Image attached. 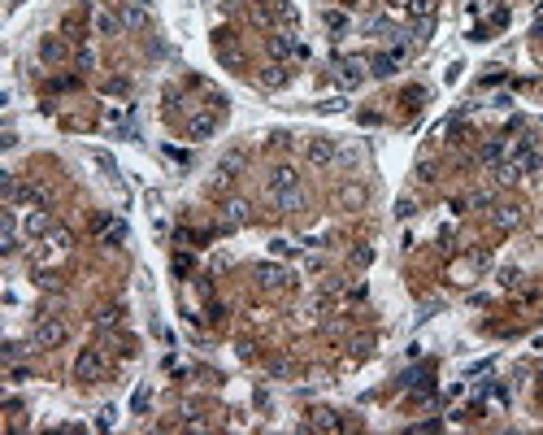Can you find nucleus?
Returning <instances> with one entry per match:
<instances>
[{
    "instance_id": "obj_1",
    "label": "nucleus",
    "mask_w": 543,
    "mask_h": 435,
    "mask_svg": "<svg viewBox=\"0 0 543 435\" xmlns=\"http://www.w3.org/2000/svg\"><path fill=\"white\" fill-rule=\"evenodd\" d=\"M74 379L78 383H96V379H105V352L101 348H83L74 357Z\"/></svg>"
},
{
    "instance_id": "obj_2",
    "label": "nucleus",
    "mask_w": 543,
    "mask_h": 435,
    "mask_svg": "<svg viewBox=\"0 0 543 435\" xmlns=\"http://www.w3.org/2000/svg\"><path fill=\"white\" fill-rule=\"evenodd\" d=\"M65 335H70V327H65L61 318H44L35 327V335H31V348H61Z\"/></svg>"
},
{
    "instance_id": "obj_3",
    "label": "nucleus",
    "mask_w": 543,
    "mask_h": 435,
    "mask_svg": "<svg viewBox=\"0 0 543 435\" xmlns=\"http://www.w3.org/2000/svg\"><path fill=\"white\" fill-rule=\"evenodd\" d=\"M243 161H248V157H243V148H230V153L218 161V174H213V191H226L230 183H235L239 174H243Z\"/></svg>"
},
{
    "instance_id": "obj_4",
    "label": "nucleus",
    "mask_w": 543,
    "mask_h": 435,
    "mask_svg": "<svg viewBox=\"0 0 543 435\" xmlns=\"http://www.w3.org/2000/svg\"><path fill=\"white\" fill-rule=\"evenodd\" d=\"M304 157H309V166H335L339 161V144L331 135H313L304 144Z\"/></svg>"
},
{
    "instance_id": "obj_5",
    "label": "nucleus",
    "mask_w": 543,
    "mask_h": 435,
    "mask_svg": "<svg viewBox=\"0 0 543 435\" xmlns=\"http://www.w3.org/2000/svg\"><path fill=\"white\" fill-rule=\"evenodd\" d=\"M252 279L266 287V292H283V287H291V275L283 266H274V262H261L257 270H252Z\"/></svg>"
},
{
    "instance_id": "obj_6",
    "label": "nucleus",
    "mask_w": 543,
    "mask_h": 435,
    "mask_svg": "<svg viewBox=\"0 0 543 435\" xmlns=\"http://www.w3.org/2000/svg\"><path fill=\"white\" fill-rule=\"evenodd\" d=\"M365 61H361V57H339L335 61V78H339V83L343 87H361V83H365Z\"/></svg>"
},
{
    "instance_id": "obj_7",
    "label": "nucleus",
    "mask_w": 543,
    "mask_h": 435,
    "mask_svg": "<svg viewBox=\"0 0 543 435\" xmlns=\"http://www.w3.org/2000/svg\"><path fill=\"white\" fill-rule=\"evenodd\" d=\"M400 61H404V44H396L391 53H378V57H370V74L374 78H391L400 70Z\"/></svg>"
},
{
    "instance_id": "obj_8",
    "label": "nucleus",
    "mask_w": 543,
    "mask_h": 435,
    "mask_svg": "<svg viewBox=\"0 0 543 435\" xmlns=\"http://www.w3.org/2000/svg\"><path fill=\"white\" fill-rule=\"evenodd\" d=\"M248 218H252V205H248V201H226V205H222V231L248 227Z\"/></svg>"
},
{
    "instance_id": "obj_9",
    "label": "nucleus",
    "mask_w": 543,
    "mask_h": 435,
    "mask_svg": "<svg viewBox=\"0 0 543 435\" xmlns=\"http://www.w3.org/2000/svg\"><path fill=\"white\" fill-rule=\"evenodd\" d=\"M513 161H517V170H522V174H539V170H543V153H539V144H535L531 135L522 139V148H517Z\"/></svg>"
},
{
    "instance_id": "obj_10",
    "label": "nucleus",
    "mask_w": 543,
    "mask_h": 435,
    "mask_svg": "<svg viewBox=\"0 0 543 435\" xmlns=\"http://www.w3.org/2000/svg\"><path fill=\"white\" fill-rule=\"evenodd\" d=\"M213 48H218V57L226 61L230 70L243 66V53H239V44H235V35H230V31H218V35H213Z\"/></svg>"
},
{
    "instance_id": "obj_11",
    "label": "nucleus",
    "mask_w": 543,
    "mask_h": 435,
    "mask_svg": "<svg viewBox=\"0 0 543 435\" xmlns=\"http://www.w3.org/2000/svg\"><path fill=\"white\" fill-rule=\"evenodd\" d=\"M266 187H270V196H278V191H291V187H300V174H295V166H274L270 179H266Z\"/></svg>"
},
{
    "instance_id": "obj_12",
    "label": "nucleus",
    "mask_w": 543,
    "mask_h": 435,
    "mask_svg": "<svg viewBox=\"0 0 543 435\" xmlns=\"http://www.w3.org/2000/svg\"><path fill=\"white\" fill-rule=\"evenodd\" d=\"M491 222H496L500 231H517L522 222H526V209L522 205H496V209H491Z\"/></svg>"
},
{
    "instance_id": "obj_13",
    "label": "nucleus",
    "mask_w": 543,
    "mask_h": 435,
    "mask_svg": "<svg viewBox=\"0 0 543 435\" xmlns=\"http://www.w3.org/2000/svg\"><path fill=\"white\" fill-rule=\"evenodd\" d=\"M40 61H44V66H61V61H65V40L61 35H44L40 40Z\"/></svg>"
},
{
    "instance_id": "obj_14",
    "label": "nucleus",
    "mask_w": 543,
    "mask_h": 435,
    "mask_svg": "<svg viewBox=\"0 0 543 435\" xmlns=\"http://www.w3.org/2000/svg\"><path fill=\"white\" fill-rule=\"evenodd\" d=\"M218 131V114H187V135L191 139H209Z\"/></svg>"
},
{
    "instance_id": "obj_15",
    "label": "nucleus",
    "mask_w": 543,
    "mask_h": 435,
    "mask_svg": "<svg viewBox=\"0 0 543 435\" xmlns=\"http://www.w3.org/2000/svg\"><path fill=\"white\" fill-rule=\"evenodd\" d=\"M118 5H122V26H130V31L148 26V9L139 5V0H118Z\"/></svg>"
},
{
    "instance_id": "obj_16",
    "label": "nucleus",
    "mask_w": 543,
    "mask_h": 435,
    "mask_svg": "<svg viewBox=\"0 0 543 435\" xmlns=\"http://www.w3.org/2000/svg\"><path fill=\"white\" fill-rule=\"evenodd\" d=\"M266 48H270V57H274V61H283V57H291L300 44H295V40L287 35V31H274V35L266 40Z\"/></svg>"
},
{
    "instance_id": "obj_17",
    "label": "nucleus",
    "mask_w": 543,
    "mask_h": 435,
    "mask_svg": "<svg viewBox=\"0 0 543 435\" xmlns=\"http://www.w3.org/2000/svg\"><path fill=\"white\" fill-rule=\"evenodd\" d=\"M274 205L283 209V214H300V209L309 205V196H304V187H291V191H278Z\"/></svg>"
},
{
    "instance_id": "obj_18",
    "label": "nucleus",
    "mask_w": 543,
    "mask_h": 435,
    "mask_svg": "<svg viewBox=\"0 0 543 435\" xmlns=\"http://www.w3.org/2000/svg\"><path fill=\"white\" fill-rule=\"evenodd\" d=\"M18 248V222H13V214L5 209L0 214V253H13Z\"/></svg>"
},
{
    "instance_id": "obj_19",
    "label": "nucleus",
    "mask_w": 543,
    "mask_h": 435,
    "mask_svg": "<svg viewBox=\"0 0 543 435\" xmlns=\"http://www.w3.org/2000/svg\"><path fill=\"white\" fill-rule=\"evenodd\" d=\"M53 231V218L44 214V209H31V218H26V235L31 239H40V235H48Z\"/></svg>"
},
{
    "instance_id": "obj_20",
    "label": "nucleus",
    "mask_w": 543,
    "mask_h": 435,
    "mask_svg": "<svg viewBox=\"0 0 543 435\" xmlns=\"http://www.w3.org/2000/svg\"><path fill=\"white\" fill-rule=\"evenodd\" d=\"M101 239H105V244H122V239H126V222L122 218L101 222Z\"/></svg>"
},
{
    "instance_id": "obj_21",
    "label": "nucleus",
    "mask_w": 543,
    "mask_h": 435,
    "mask_svg": "<svg viewBox=\"0 0 543 435\" xmlns=\"http://www.w3.org/2000/svg\"><path fill=\"white\" fill-rule=\"evenodd\" d=\"M261 83H266V87H283L287 83V66H283V61H270V66L261 70Z\"/></svg>"
},
{
    "instance_id": "obj_22",
    "label": "nucleus",
    "mask_w": 543,
    "mask_h": 435,
    "mask_svg": "<svg viewBox=\"0 0 543 435\" xmlns=\"http://www.w3.org/2000/svg\"><path fill=\"white\" fill-rule=\"evenodd\" d=\"M309 418H313L309 427H318V431H339V427H343V423H339V413H331V409H313Z\"/></svg>"
},
{
    "instance_id": "obj_23",
    "label": "nucleus",
    "mask_w": 543,
    "mask_h": 435,
    "mask_svg": "<svg viewBox=\"0 0 543 435\" xmlns=\"http://www.w3.org/2000/svg\"><path fill=\"white\" fill-rule=\"evenodd\" d=\"M270 5H274V18L283 22V26H295V22H300V13H295L291 0H270Z\"/></svg>"
},
{
    "instance_id": "obj_24",
    "label": "nucleus",
    "mask_w": 543,
    "mask_h": 435,
    "mask_svg": "<svg viewBox=\"0 0 543 435\" xmlns=\"http://www.w3.org/2000/svg\"><path fill=\"white\" fill-rule=\"evenodd\" d=\"M122 31V18H113V13H96V35H118Z\"/></svg>"
},
{
    "instance_id": "obj_25",
    "label": "nucleus",
    "mask_w": 543,
    "mask_h": 435,
    "mask_svg": "<svg viewBox=\"0 0 543 435\" xmlns=\"http://www.w3.org/2000/svg\"><path fill=\"white\" fill-rule=\"evenodd\" d=\"M504 161V139H487L483 144V166H500Z\"/></svg>"
},
{
    "instance_id": "obj_26",
    "label": "nucleus",
    "mask_w": 543,
    "mask_h": 435,
    "mask_svg": "<svg viewBox=\"0 0 543 435\" xmlns=\"http://www.w3.org/2000/svg\"><path fill=\"white\" fill-rule=\"evenodd\" d=\"M339 205H343V209H361V205H365V187H356V183L343 187V191H339Z\"/></svg>"
},
{
    "instance_id": "obj_27",
    "label": "nucleus",
    "mask_w": 543,
    "mask_h": 435,
    "mask_svg": "<svg viewBox=\"0 0 543 435\" xmlns=\"http://www.w3.org/2000/svg\"><path fill=\"white\" fill-rule=\"evenodd\" d=\"M74 66H78V70H96V53H92L87 44H83V48H78V53H74Z\"/></svg>"
},
{
    "instance_id": "obj_28",
    "label": "nucleus",
    "mask_w": 543,
    "mask_h": 435,
    "mask_svg": "<svg viewBox=\"0 0 543 435\" xmlns=\"http://www.w3.org/2000/svg\"><path fill=\"white\" fill-rule=\"evenodd\" d=\"M408 13H413V18H431V13H435V0H408Z\"/></svg>"
},
{
    "instance_id": "obj_29",
    "label": "nucleus",
    "mask_w": 543,
    "mask_h": 435,
    "mask_svg": "<svg viewBox=\"0 0 543 435\" xmlns=\"http://www.w3.org/2000/svg\"><path fill=\"white\" fill-rule=\"evenodd\" d=\"M270 253H274V257H295V253H300V244H291V239H274Z\"/></svg>"
},
{
    "instance_id": "obj_30",
    "label": "nucleus",
    "mask_w": 543,
    "mask_h": 435,
    "mask_svg": "<svg viewBox=\"0 0 543 435\" xmlns=\"http://www.w3.org/2000/svg\"><path fill=\"white\" fill-rule=\"evenodd\" d=\"M118 318H122V309H101L96 314V327H118Z\"/></svg>"
},
{
    "instance_id": "obj_31",
    "label": "nucleus",
    "mask_w": 543,
    "mask_h": 435,
    "mask_svg": "<svg viewBox=\"0 0 543 435\" xmlns=\"http://www.w3.org/2000/svg\"><path fill=\"white\" fill-rule=\"evenodd\" d=\"M370 262H374V248H365V244L352 248V266H370Z\"/></svg>"
},
{
    "instance_id": "obj_32",
    "label": "nucleus",
    "mask_w": 543,
    "mask_h": 435,
    "mask_svg": "<svg viewBox=\"0 0 543 435\" xmlns=\"http://www.w3.org/2000/svg\"><path fill=\"white\" fill-rule=\"evenodd\" d=\"M426 101V87H408L404 92V105H422Z\"/></svg>"
},
{
    "instance_id": "obj_33",
    "label": "nucleus",
    "mask_w": 543,
    "mask_h": 435,
    "mask_svg": "<svg viewBox=\"0 0 543 435\" xmlns=\"http://www.w3.org/2000/svg\"><path fill=\"white\" fill-rule=\"evenodd\" d=\"M500 283H504V287H517V283H522V275H517L513 266H508V270H500Z\"/></svg>"
},
{
    "instance_id": "obj_34",
    "label": "nucleus",
    "mask_w": 543,
    "mask_h": 435,
    "mask_svg": "<svg viewBox=\"0 0 543 435\" xmlns=\"http://www.w3.org/2000/svg\"><path fill=\"white\" fill-rule=\"evenodd\" d=\"M417 179L422 183H435V166H431V161H422V166H417Z\"/></svg>"
},
{
    "instance_id": "obj_35",
    "label": "nucleus",
    "mask_w": 543,
    "mask_h": 435,
    "mask_svg": "<svg viewBox=\"0 0 543 435\" xmlns=\"http://www.w3.org/2000/svg\"><path fill=\"white\" fill-rule=\"evenodd\" d=\"M326 26H331V31H343V26H348V18H343V13H326Z\"/></svg>"
},
{
    "instance_id": "obj_36",
    "label": "nucleus",
    "mask_w": 543,
    "mask_h": 435,
    "mask_svg": "<svg viewBox=\"0 0 543 435\" xmlns=\"http://www.w3.org/2000/svg\"><path fill=\"white\" fill-rule=\"evenodd\" d=\"M96 427L109 431V427H113V409H101V413H96Z\"/></svg>"
},
{
    "instance_id": "obj_37",
    "label": "nucleus",
    "mask_w": 543,
    "mask_h": 435,
    "mask_svg": "<svg viewBox=\"0 0 543 435\" xmlns=\"http://www.w3.org/2000/svg\"><path fill=\"white\" fill-rule=\"evenodd\" d=\"M22 352H26L22 344H9V348H5V361H18V357H22Z\"/></svg>"
},
{
    "instance_id": "obj_38",
    "label": "nucleus",
    "mask_w": 543,
    "mask_h": 435,
    "mask_svg": "<svg viewBox=\"0 0 543 435\" xmlns=\"http://www.w3.org/2000/svg\"><path fill=\"white\" fill-rule=\"evenodd\" d=\"M9 5H22V0H9Z\"/></svg>"
},
{
    "instance_id": "obj_39",
    "label": "nucleus",
    "mask_w": 543,
    "mask_h": 435,
    "mask_svg": "<svg viewBox=\"0 0 543 435\" xmlns=\"http://www.w3.org/2000/svg\"><path fill=\"white\" fill-rule=\"evenodd\" d=\"M539 396H543V388H539Z\"/></svg>"
}]
</instances>
